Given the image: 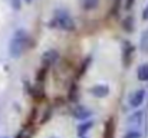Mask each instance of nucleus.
<instances>
[{
    "mask_svg": "<svg viewBox=\"0 0 148 138\" xmlns=\"http://www.w3.org/2000/svg\"><path fill=\"white\" fill-rule=\"evenodd\" d=\"M32 43L30 33L26 29H17L9 42V55L13 59H19L27 49L32 47Z\"/></svg>",
    "mask_w": 148,
    "mask_h": 138,
    "instance_id": "f257e3e1",
    "label": "nucleus"
},
{
    "mask_svg": "<svg viewBox=\"0 0 148 138\" xmlns=\"http://www.w3.org/2000/svg\"><path fill=\"white\" fill-rule=\"evenodd\" d=\"M9 4H10L12 9L16 10V12H19V10L22 9V0H9Z\"/></svg>",
    "mask_w": 148,
    "mask_h": 138,
    "instance_id": "2eb2a0df",
    "label": "nucleus"
},
{
    "mask_svg": "<svg viewBox=\"0 0 148 138\" xmlns=\"http://www.w3.org/2000/svg\"><path fill=\"white\" fill-rule=\"evenodd\" d=\"M143 20H148V4L144 7V10H143Z\"/></svg>",
    "mask_w": 148,
    "mask_h": 138,
    "instance_id": "dca6fc26",
    "label": "nucleus"
},
{
    "mask_svg": "<svg viewBox=\"0 0 148 138\" xmlns=\"http://www.w3.org/2000/svg\"><path fill=\"white\" fill-rule=\"evenodd\" d=\"M49 138H59V137H49Z\"/></svg>",
    "mask_w": 148,
    "mask_h": 138,
    "instance_id": "6ab92c4d",
    "label": "nucleus"
},
{
    "mask_svg": "<svg viewBox=\"0 0 148 138\" xmlns=\"http://www.w3.org/2000/svg\"><path fill=\"white\" fill-rule=\"evenodd\" d=\"M143 119H144V112H143V111H134L131 115H128V118H127V125L131 127V130H135V128L141 127Z\"/></svg>",
    "mask_w": 148,
    "mask_h": 138,
    "instance_id": "39448f33",
    "label": "nucleus"
},
{
    "mask_svg": "<svg viewBox=\"0 0 148 138\" xmlns=\"http://www.w3.org/2000/svg\"><path fill=\"white\" fill-rule=\"evenodd\" d=\"M124 49H122V60H124V63H125V66H128L130 65V62H131V56H132V52H134V46L131 45L130 42H124Z\"/></svg>",
    "mask_w": 148,
    "mask_h": 138,
    "instance_id": "6e6552de",
    "label": "nucleus"
},
{
    "mask_svg": "<svg viewBox=\"0 0 148 138\" xmlns=\"http://www.w3.org/2000/svg\"><path fill=\"white\" fill-rule=\"evenodd\" d=\"M49 26L60 29L63 32H73L76 29V23H75L73 17L71 16V13L68 10H63V9H56L53 12Z\"/></svg>",
    "mask_w": 148,
    "mask_h": 138,
    "instance_id": "f03ea898",
    "label": "nucleus"
},
{
    "mask_svg": "<svg viewBox=\"0 0 148 138\" xmlns=\"http://www.w3.org/2000/svg\"><path fill=\"white\" fill-rule=\"evenodd\" d=\"M89 92H91L92 96L102 99V98H106V96L109 95L111 89H109V87L105 85V84H97V85H94V87L89 88Z\"/></svg>",
    "mask_w": 148,
    "mask_h": 138,
    "instance_id": "423d86ee",
    "label": "nucleus"
},
{
    "mask_svg": "<svg viewBox=\"0 0 148 138\" xmlns=\"http://www.w3.org/2000/svg\"><path fill=\"white\" fill-rule=\"evenodd\" d=\"M4 138H6V137H4Z\"/></svg>",
    "mask_w": 148,
    "mask_h": 138,
    "instance_id": "412c9836",
    "label": "nucleus"
},
{
    "mask_svg": "<svg viewBox=\"0 0 148 138\" xmlns=\"http://www.w3.org/2000/svg\"><path fill=\"white\" fill-rule=\"evenodd\" d=\"M72 115H73V118H76V119H86V118H89L91 115H92V111L89 109V108H86L85 105H81V104H78L73 109H72Z\"/></svg>",
    "mask_w": 148,
    "mask_h": 138,
    "instance_id": "0eeeda50",
    "label": "nucleus"
},
{
    "mask_svg": "<svg viewBox=\"0 0 148 138\" xmlns=\"http://www.w3.org/2000/svg\"><path fill=\"white\" fill-rule=\"evenodd\" d=\"M81 138H85V137H81Z\"/></svg>",
    "mask_w": 148,
    "mask_h": 138,
    "instance_id": "aec40b11",
    "label": "nucleus"
},
{
    "mask_svg": "<svg viewBox=\"0 0 148 138\" xmlns=\"http://www.w3.org/2000/svg\"><path fill=\"white\" fill-rule=\"evenodd\" d=\"M92 125H94V122L92 121H86V122H82L79 127H78V135H81V137H85V134L92 128Z\"/></svg>",
    "mask_w": 148,
    "mask_h": 138,
    "instance_id": "ddd939ff",
    "label": "nucleus"
},
{
    "mask_svg": "<svg viewBox=\"0 0 148 138\" xmlns=\"http://www.w3.org/2000/svg\"><path fill=\"white\" fill-rule=\"evenodd\" d=\"M137 78L141 82H148V63H143L137 69Z\"/></svg>",
    "mask_w": 148,
    "mask_h": 138,
    "instance_id": "9d476101",
    "label": "nucleus"
},
{
    "mask_svg": "<svg viewBox=\"0 0 148 138\" xmlns=\"http://www.w3.org/2000/svg\"><path fill=\"white\" fill-rule=\"evenodd\" d=\"M144 99H145V89H137V91H134L131 95H130V98H128V104H130V106L131 108H138V106H141L143 104H144Z\"/></svg>",
    "mask_w": 148,
    "mask_h": 138,
    "instance_id": "20e7f679",
    "label": "nucleus"
},
{
    "mask_svg": "<svg viewBox=\"0 0 148 138\" xmlns=\"http://www.w3.org/2000/svg\"><path fill=\"white\" fill-rule=\"evenodd\" d=\"M25 1H26V3H30V1H33V0H25Z\"/></svg>",
    "mask_w": 148,
    "mask_h": 138,
    "instance_id": "a211bd4d",
    "label": "nucleus"
},
{
    "mask_svg": "<svg viewBox=\"0 0 148 138\" xmlns=\"http://www.w3.org/2000/svg\"><path fill=\"white\" fill-rule=\"evenodd\" d=\"M79 6L85 12H92L99 6V0H79Z\"/></svg>",
    "mask_w": 148,
    "mask_h": 138,
    "instance_id": "1a4fd4ad",
    "label": "nucleus"
},
{
    "mask_svg": "<svg viewBox=\"0 0 148 138\" xmlns=\"http://www.w3.org/2000/svg\"><path fill=\"white\" fill-rule=\"evenodd\" d=\"M122 29L125 32H128V33H131L134 30V19H132V16L124 17V20H122Z\"/></svg>",
    "mask_w": 148,
    "mask_h": 138,
    "instance_id": "f8f14e48",
    "label": "nucleus"
},
{
    "mask_svg": "<svg viewBox=\"0 0 148 138\" xmlns=\"http://www.w3.org/2000/svg\"><path fill=\"white\" fill-rule=\"evenodd\" d=\"M140 49L143 53L148 55V29L143 32V35L140 38Z\"/></svg>",
    "mask_w": 148,
    "mask_h": 138,
    "instance_id": "9b49d317",
    "label": "nucleus"
},
{
    "mask_svg": "<svg viewBox=\"0 0 148 138\" xmlns=\"http://www.w3.org/2000/svg\"><path fill=\"white\" fill-rule=\"evenodd\" d=\"M132 3H134V0H127V9H131V6H132Z\"/></svg>",
    "mask_w": 148,
    "mask_h": 138,
    "instance_id": "f3484780",
    "label": "nucleus"
},
{
    "mask_svg": "<svg viewBox=\"0 0 148 138\" xmlns=\"http://www.w3.org/2000/svg\"><path fill=\"white\" fill-rule=\"evenodd\" d=\"M122 138H141V133L138 130H130L122 135Z\"/></svg>",
    "mask_w": 148,
    "mask_h": 138,
    "instance_id": "4468645a",
    "label": "nucleus"
},
{
    "mask_svg": "<svg viewBox=\"0 0 148 138\" xmlns=\"http://www.w3.org/2000/svg\"><path fill=\"white\" fill-rule=\"evenodd\" d=\"M58 59H59V52L55 50V49H48L46 52L42 53V59H40L42 68H43V69H48V68H50L52 65L56 63Z\"/></svg>",
    "mask_w": 148,
    "mask_h": 138,
    "instance_id": "7ed1b4c3",
    "label": "nucleus"
}]
</instances>
